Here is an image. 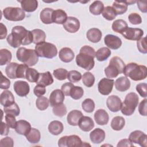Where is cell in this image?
<instances>
[{
	"label": "cell",
	"instance_id": "obj_5",
	"mask_svg": "<svg viewBox=\"0 0 147 147\" xmlns=\"http://www.w3.org/2000/svg\"><path fill=\"white\" fill-rule=\"evenodd\" d=\"M125 67V64L120 57H113L110 60L109 65L104 70L105 74L109 78H116L119 74L123 73Z\"/></svg>",
	"mask_w": 147,
	"mask_h": 147
},
{
	"label": "cell",
	"instance_id": "obj_14",
	"mask_svg": "<svg viewBox=\"0 0 147 147\" xmlns=\"http://www.w3.org/2000/svg\"><path fill=\"white\" fill-rule=\"evenodd\" d=\"M13 88L17 95L21 97L26 96L30 91L29 85L25 81L18 80L15 82Z\"/></svg>",
	"mask_w": 147,
	"mask_h": 147
},
{
	"label": "cell",
	"instance_id": "obj_51",
	"mask_svg": "<svg viewBox=\"0 0 147 147\" xmlns=\"http://www.w3.org/2000/svg\"><path fill=\"white\" fill-rule=\"evenodd\" d=\"M28 68V66L25 64H19L16 71L17 78L25 79L26 72Z\"/></svg>",
	"mask_w": 147,
	"mask_h": 147
},
{
	"label": "cell",
	"instance_id": "obj_43",
	"mask_svg": "<svg viewBox=\"0 0 147 147\" xmlns=\"http://www.w3.org/2000/svg\"><path fill=\"white\" fill-rule=\"evenodd\" d=\"M83 84L87 87H92L95 82V77L90 72H86L82 77Z\"/></svg>",
	"mask_w": 147,
	"mask_h": 147
},
{
	"label": "cell",
	"instance_id": "obj_24",
	"mask_svg": "<svg viewBox=\"0 0 147 147\" xmlns=\"http://www.w3.org/2000/svg\"><path fill=\"white\" fill-rule=\"evenodd\" d=\"M83 116V114L80 111L78 110H72L67 115V122L71 126H78L80 119Z\"/></svg>",
	"mask_w": 147,
	"mask_h": 147
},
{
	"label": "cell",
	"instance_id": "obj_52",
	"mask_svg": "<svg viewBox=\"0 0 147 147\" xmlns=\"http://www.w3.org/2000/svg\"><path fill=\"white\" fill-rule=\"evenodd\" d=\"M137 48L140 52L146 54L147 53V46L146 42V37H141L137 42Z\"/></svg>",
	"mask_w": 147,
	"mask_h": 147
},
{
	"label": "cell",
	"instance_id": "obj_29",
	"mask_svg": "<svg viewBox=\"0 0 147 147\" xmlns=\"http://www.w3.org/2000/svg\"><path fill=\"white\" fill-rule=\"evenodd\" d=\"M48 129L50 133L55 136H57L63 132L64 126L62 122L59 121H53L49 124Z\"/></svg>",
	"mask_w": 147,
	"mask_h": 147
},
{
	"label": "cell",
	"instance_id": "obj_41",
	"mask_svg": "<svg viewBox=\"0 0 147 147\" xmlns=\"http://www.w3.org/2000/svg\"><path fill=\"white\" fill-rule=\"evenodd\" d=\"M40 73L34 68H28L26 72L25 79L32 83H36L38 80Z\"/></svg>",
	"mask_w": 147,
	"mask_h": 147
},
{
	"label": "cell",
	"instance_id": "obj_63",
	"mask_svg": "<svg viewBox=\"0 0 147 147\" xmlns=\"http://www.w3.org/2000/svg\"><path fill=\"white\" fill-rule=\"evenodd\" d=\"M9 133V126L3 122H1V135L7 136Z\"/></svg>",
	"mask_w": 147,
	"mask_h": 147
},
{
	"label": "cell",
	"instance_id": "obj_26",
	"mask_svg": "<svg viewBox=\"0 0 147 147\" xmlns=\"http://www.w3.org/2000/svg\"><path fill=\"white\" fill-rule=\"evenodd\" d=\"M67 13L62 9H57L52 14V21L57 24H63L67 19Z\"/></svg>",
	"mask_w": 147,
	"mask_h": 147
},
{
	"label": "cell",
	"instance_id": "obj_50",
	"mask_svg": "<svg viewBox=\"0 0 147 147\" xmlns=\"http://www.w3.org/2000/svg\"><path fill=\"white\" fill-rule=\"evenodd\" d=\"M53 113L59 117H62L67 113V108L63 103L53 107Z\"/></svg>",
	"mask_w": 147,
	"mask_h": 147
},
{
	"label": "cell",
	"instance_id": "obj_42",
	"mask_svg": "<svg viewBox=\"0 0 147 147\" xmlns=\"http://www.w3.org/2000/svg\"><path fill=\"white\" fill-rule=\"evenodd\" d=\"M102 16L108 21L113 20L117 16V14L115 10L111 6H106L104 7L102 12Z\"/></svg>",
	"mask_w": 147,
	"mask_h": 147
},
{
	"label": "cell",
	"instance_id": "obj_11",
	"mask_svg": "<svg viewBox=\"0 0 147 147\" xmlns=\"http://www.w3.org/2000/svg\"><path fill=\"white\" fill-rule=\"evenodd\" d=\"M146 138L147 136L140 130H135L131 132L129 136V139L132 143L138 144L142 147H146Z\"/></svg>",
	"mask_w": 147,
	"mask_h": 147
},
{
	"label": "cell",
	"instance_id": "obj_33",
	"mask_svg": "<svg viewBox=\"0 0 147 147\" xmlns=\"http://www.w3.org/2000/svg\"><path fill=\"white\" fill-rule=\"evenodd\" d=\"M82 144L83 142L78 136L71 135L66 137V147L82 146Z\"/></svg>",
	"mask_w": 147,
	"mask_h": 147
},
{
	"label": "cell",
	"instance_id": "obj_12",
	"mask_svg": "<svg viewBox=\"0 0 147 147\" xmlns=\"http://www.w3.org/2000/svg\"><path fill=\"white\" fill-rule=\"evenodd\" d=\"M64 29L69 33H75L80 28V22L74 17H68L66 21L63 24Z\"/></svg>",
	"mask_w": 147,
	"mask_h": 147
},
{
	"label": "cell",
	"instance_id": "obj_28",
	"mask_svg": "<svg viewBox=\"0 0 147 147\" xmlns=\"http://www.w3.org/2000/svg\"><path fill=\"white\" fill-rule=\"evenodd\" d=\"M53 82V79L50 72L47 71L44 73H40L38 80L36 83L44 86H48L52 84Z\"/></svg>",
	"mask_w": 147,
	"mask_h": 147
},
{
	"label": "cell",
	"instance_id": "obj_27",
	"mask_svg": "<svg viewBox=\"0 0 147 147\" xmlns=\"http://www.w3.org/2000/svg\"><path fill=\"white\" fill-rule=\"evenodd\" d=\"M102 33L101 31L97 28L90 29L87 33L86 36L87 39L91 42L96 43L99 42L102 38Z\"/></svg>",
	"mask_w": 147,
	"mask_h": 147
},
{
	"label": "cell",
	"instance_id": "obj_44",
	"mask_svg": "<svg viewBox=\"0 0 147 147\" xmlns=\"http://www.w3.org/2000/svg\"><path fill=\"white\" fill-rule=\"evenodd\" d=\"M84 91L82 87L80 86H74L71 90L69 96L75 100L80 99L83 95Z\"/></svg>",
	"mask_w": 147,
	"mask_h": 147
},
{
	"label": "cell",
	"instance_id": "obj_2",
	"mask_svg": "<svg viewBox=\"0 0 147 147\" xmlns=\"http://www.w3.org/2000/svg\"><path fill=\"white\" fill-rule=\"evenodd\" d=\"M95 57V51L93 48L88 45L83 46L79 53L76 57V63L77 65L83 69L90 71L95 65L94 58Z\"/></svg>",
	"mask_w": 147,
	"mask_h": 147
},
{
	"label": "cell",
	"instance_id": "obj_20",
	"mask_svg": "<svg viewBox=\"0 0 147 147\" xmlns=\"http://www.w3.org/2000/svg\"><path fill=\"white\" fill-rule=\"evenodd\" d=\"M78 126L84 131H89L94 127V122L91 118L87 116H83L80 119Z\"/></svg>",
	"mask_w": 147,
	"mask_h": 147
},
{
	"label": "cell",
	"instance_id": "obj_35",
	"mask_svg": "<svg viewBox=\"0 0 147 147\" xmlns=\"http://www.w3.org/2000/svg\"><path fill=\"white\" fill-rule=\"evenodd\" d=\"M104 9V5L102 1H95L89 7V10L91 14L95 16L100 15Z\"/></svg>",
	"mask_w": 147,
	"mask_h": 147
},
{
	"label": "cell",
	"instance_id": "obj_58",
	"mask_svg": "<svg viewBox=\"0 0 147 147\" xmlns=\"http://www.w3.org/2000/svg\"><path fill=\"white\" fill-rule=\"evenodd\" d=\"M1 84H0L1 88L4 89V90L8 89L10 86V81L9 80V79H7L6 77L3 76L1 72Z\"/></svg>",
	"mask_w": 147,
	"mask_h": 147
},
{
	"label": "cell",
	"instance_id": "obj_64",
	"mask_svg": "<svg viewBox=\"0 0 147 147\" xmlns=\"http://www.w3.org/2000/svg\"><path fill=\"white\" fill-rule=\"evenodd\" d=\"M0 26H1V27H0V32H1L0 39L2 40V39H4L6 37L7 31L6 26L4 25L2 23H0Z\"/></svg>",
	"mask_w": 147,
	"mask_h": 147
},
{
	"label": "cell",
	"instance_id": "obj_38",
	"mask_svg": "<svg viewBox=\"0 0 147 147\" xmlns=\"http://www.w3.org/2000/svg\"><path fill=\"white\" fill-rule=\"evenodd\" d=\"M125 124V120L121 116H116L114 117L111 122V128L116 131H119L123 129Z\"/></svg>",
	"mask_w": 147,
	"mask_h": 147
},
{
	"label": "cell",
	"instance_id": "obj_34",
	"mask_svg": "<svg viewBox=\"0 0 147 147\" xmlns=\"http://www.w3.org/2000/svg\"><path fill=\"white\" fill-rule=\"evenodd\" d=\"M111 52L109 48L102 47L95 52V57L99 61L106 60L111 55Z\"/></svg>",
	"mask_w": 147,
	"mask_h": 147
},
{
	"label": "cell",
	"instance_id": "obj_49",
	"mask_svg": "<svg viewBox=\"0 0 147 147\" xmlns=\"http://www.w3.org/2000/svg\"><path fill=\"white\" fill-rule=\"evenodd\" d=\"M3 110H4V112L6 114H11L15 115L16 117L19 115L20 113V107H18V106L16 103H14L8 107H4Z\"/></svg>",
	"mask_w": 147,
	"mask_h": 147
},
{
	"label": "cell",
	"instance_id": "obj_31",
	"mask_svg": "<svg viewBox=\"0 0 147 147\" xmlns=\"http://www.w3.org/2000/svg\"><path fill=\"white\" fill-rule=\"evenodd\" d=\"M33 34V42L38 44L45 41L46 38L45 33L41 29H36L31 31Z\"/></svg>",
	"mask_w": 147,
	"mask_h": 147
},
{
	"label": "cell",
	"instance_id": "obj_55",
	"mask_svg": "<svg viewBox=\"0 0 147 147\" xmlns=\"http://www.w3.org/2000/svg\"><path fill=\"white\" fill-rule=\"evenodd\" d=\"M15 115L11 114H6L5 115V121L7 125L9 126V127L14 129L17 121L15 118Z\"/></svg>",
	"mask_w": 147,
	"mask_h": 147
},
{
	"label": "cell",
	"instance_id": "obj_8",
	"mask_svg": "<svg viewBox=\"0 0 147 147\" xmlns=\"http://www.w3.org/2000/svg\"><path fill=\"white\" fill-rule=\"evenodd\" d=\"M3 14L7 20L11 21H20L25 17L24 11L17 7H7L3 9Z\"/></svg>",
	"mask_w": 147,
	"mask_h": 147
},
{
	"label": "cell",
	"instance_id": "obj_40",
	"mask_svg": "<svg viewBox=\"0 0 147 147\" xmlns=\"http://www.w3.org/2000/svg\"><path fill=\"white\" fill-rule=\"evenodd\" d=\"M19 64L17 63H10L5 68V72L8 78L10 79H16V71Z\"/></svg>",
	"mask_w": 147,
	"mask_h": 147
},
{
	"label": "cell",
	"instance_id": "obj_57",
	"mask_svg": "<svg viewBox=\"0 0 147 147\" xmlns=\"http://www.w3.org/2000/svg\"><path fill=\"white\" fill-rule=\"evenodd\" d=\"M14 145V141L11 137H6L1 140L0 146L1 147H13Z\"/></svg>",
	"mask_w": 147,
	"mask_h": 147
},
{
	"label": "cell",
	"instance_id": "obj_56",
	"mask_svg": "<svg viewBox=\"0 0 147 147\" xmlns=\"http://www.w3.org/2000/svg\"><path fill=\"white\" fill-rule=\"evenodd\" d=\"M33 92L36 96L40 97L45 94L46 89L45 86L41 84H37L34 87Z\"/></svg>",
	"mask_w": 147,
	"mask_h": 147
},
{
	"label": "cell",
	"instance_id": "obj_36",
	"mask_svg": "<svg viewBox=\"0 0 147 147\" xmlns=\"http://www.w3.org/2000/svg\"><path fill=\"white\" fill-rule=\"evenodd\" d=\"M127 4L126 1H115L113 3L112 7L115 10L117 15L123 14L126 12L127 10Z\"/></svg>",
	"mask_w": 147,
	"mask_h": 147
},
{
	"label": "cell",
	"instance_id": "obj_15",
	"mask_svg": "<svg viewBox=\"0 0 147 147\" xmlns=\"http://www.w3.org/2000/svg\"><path fill=\"white\" fill-rule=\"evenodd\" d=\"M64 100V94L61 90L56 89L53 90L49 96V103L51 107H53L63 103Z\"/></svg>",
	"mask_w": 147,
	"mask_h": 147
},
{
	"label": "cell",
	"instance_id": "obj_19",
	"mask_svg": "<svg viewBox=\"0 0 147 147\" xmlns=\"http://www.w3.org/2000/svg\"><path fill=\"white\" fill-rule=\"evenodd\" d=\"M0 103L4 107L14 103V97L12 92L9 90L3 91L0 95Z\"/></svg>",
	"mask_w": 147,
	"mask_h": 147
},
{
	"label": "cell",
	"instance_id": "obj_23",
	"mask_svg": "<svg viewBox=\"0 0 147 147\" xmlns=\"http://www.w3.org/2000/svg\"><path fill=\"white\" fill-rule=\"evenodd\" d=\"M115 87L118 91L124 92L129 89L130 87V82L127 77L121 76L115 80Z\"/></svg>",
	"mask_w": 147,
	"mask_h": 147
},
{
	"label": "cell",
	"instance_id": "obj_9",
	"mask_svg": "<svg viewBox=\"0 0 147 147\" xmlns=\"http://www.w3.org/2000/svg\"><path fill=\"white\" fill-rule=\"evenodd\" d=\"M121 34L127 40L138 41L144 35V31L140 28H127Z\"/></svg>",
	"mask_w": 147,
	"mask_h": 147
},
{
	"label": "cell",
	"instance_id": "obj_45",
	"mask_svg": "<svg viewBox=\"0 0 147 147\" xmlns=\"http://www.w3.org/2000/svg\"><path fill=\"white\" fill-rule=\"evenodd\" d=\"M49 101L47 97L40 96L38 97L36 101V105L37 108L41 111L46 110L49 106Z\"/></svg>",
	"mask_w": 147,
	"mask_h": 147
},
{
	"label": "cell",
	"instance_id": "obj_4",
	"mask_svg": "<svg viewBox=\"0 0 147 147\" xmlns=\"http://www.w3.org/2000/svg\"><path fill=\"white\" fill-rule=\"evenodd\" d=\"M16 57L20 61L28 67L34 65L38 61V56L36 51L25 47H20L17 49Z\"/></svg>",
	"mask_w": 147,
	"mask_h": 147
},
{
	"label": "cell",
	"instance_id": "obj_39",
	"mask_svg": "<svg viewBox=\"0 0 147 147\" xmlns=\"http://www.w3.org/2000/svg\"><path fill=\"white\" fill-rule=\"evenodd\" d=\"M12 55L10 51L7 49H1L0 50V65H4L10 63L11 60Z\"/></svg>",
	"mask_w": 147,
	"mask_h": 147
},
{
	"label": "cell",
	"instance_id": "obj_53",
	"mask_svg": "<svg viewBox=\"0 0 147 147\" xmlns=\"http://www.w3.org/2000/svg\"><path fill=\"white\" fill-rule=\"evenodd\" d=\"M136 90L142 98H146L147 96V84L145 83H142L138 84L136 86Z\"/></svg>",
	"mask_w": 147,
	"mask_h": 147
},
{
	"label": "cell",
	"instance_id": "obj_25",
	"mask_svg": "<svg viewBox=\"0 0 147 147\" xmlns=\"http://www.w3.org/2000/svg\"><path fill=\"white\" fill-rule=\"evenodd\" d=\"M21 3L22 9L26 12L34 11L38 7V1L36 0L18 1Z\"/></svg>",
	"mask_w": 147,
	"mask_h": 147
},
{
	"label": "cell",
	"instance_id": "obj_60",
	"mask_svg": "<svg viewBox=\"0 0 147 147\" xmlns=\"http://www.w3.org/2000/svg\"><path fill=\"white\" fill-rule=\"evenodd\" d=\"M74 85L72 83H69L67 82L64 84H63L61 86V90L63 92V94L66 95V96H69L70 94V91L71 88Z\"/></svg>",
	"mask_w": 147,
	"mask_h": 147
},
{
	"label": "cell",
	"instance_id": "obj_32",
	"mask_svg": "<svg viewBox=\"0 0 147 147\" xmlns=\"http://www.w3.org/2000/svg\"><path fill=\"white\" fill-rule=\"evenodd\" d=\"M26 140L31 144L38 143L41 138V134L38 130L35 128H31L29 132L26 135Z\"/></svg>",
	"mask_w": 147,
	"mask_h": 147
},
{
	"label": "cell",
	"instance_id": "obj_62",
	"mask_svg": "<svg viewBox=\"0 0 147 147\" xmlns=\"http://www.w3.org/2000/svg\"><path fill=\"white\" fill-rule=\"evenodd\" d=\"M137 6L140 10L142 13H146L147 12V2L146 1H137Z\"/></svg>",
	"mask_w": 147,
	"mask_h": 147
},
{
	"label": "cell",
	"instance_id": "obj_3",
	"mask_svg": "<svg viewBox=\"0 0 147 147\" xmlns=\"http://www.w3.org/2000/svg\"><path fill=\"white\" fill-rule=\"evenodd\" d=\"M123 74L134 81L145 79L147 76V68L143 65H138L136 63H130L125 65Z\"/></svg>",
	"mask_w": 147,
	"mask_h": 147
},
{
	"label": "cell",
	"instance_id": "obj_37",
	"mask_svg": "<svg viewBox=\"0 0 147 147\" xmlns=\"http://www.w3.org/2000/svg\"><path fill=\"white\" fill-rule=\"evenodd\" d=\"M112 29L114 32L122 33L127 27V24L123 20L119 19L115 20L112 24Z\"/></svg>",
	"mask_w": 147,
	"mask_h": 147
},
{
	"label": "cell",
	"instance_id": "obj_54",
	"mask_svg": "<svg viewBox=\"0 0 147 147\" xmlns=\"http://www.w3.org/2000/svg\"><path fill=\"white\" fill-rule=\"evenodd\" d=\"M129 22L133 25L140 24L142 22V18L141 16L136 13H132L128 16Z\"/></svg>",
	"mask_w": 147,
	"mask_h": 147
},
{
	"label": "cell",
	"instance_id": "obj_18",
	"mask_svg": "<svg viewBox=\"0 0 147 147\" xmlns=\"http://www.w3.org/2000/svg\"><path fill=\"white\" fill-rule=\"evenodd\" d=\"M96 123L99 125H105L107 124L109 119L108 113L104 109H98L94 115Z\"/></svg>",
	"mask_w": 147,
	"mask_h": 147
},
{
	"label": "cell",
	"instance_id": "obj_1",
	"mask_svg": "<svg viewBox=\"0 0 147 147\" xmlns=\"http://www.w3.org/2000/svg\"><path fill=\"white\" fill-rule=\"evenodd\" d=\"M7 43L13 48H18L21 45H26L33 42L31 31L22 26H16L12 28L11 33L6 38Z\"/></svg>",
	"mask_w": 147,
	"mask_h": 147
},
{
	"label": "cell",
	"instance_id": "obj_13",
	"mask_svg": "<svg viewBox=\"0 0 147 147\" xmlns=\"http://www.w3.org/2000/svg\"><path fill=\"white\" fill-rule=\"evenodd\" d=\"M105 45L111 49L116 50L119 49L122 45L121 39L117 36L109 34L104 38Z\"/></svg>",
	"mask_w": 147,
	"mask_h": 147
},
{
	"label": "cell",
	"instance_id": "obj_47",
	"mask_svg": "<svg viewBox=\"0 0 147 147\" xmlns=\"http://www.w3.org/2000/svg\"><path fill=\"white\" fill-rule=\"evenodd\" d=\"M81 74L76 70H72L68 72L67 79L71 83H76L80 80L82 79Z\"/></svg>",
	"mask_w": 147,
	"mask_h": 147
},
{
	"label": "cell",
	"instance_id": "obj_59",
	"mask_svg": "<svg viewBox=\"0 0 147 147\" xmlns=\"http://www.w3.org/2000/svg\"><path fill=\"white\" fill-rule=\"evenodd\" d=\"M146 105H147V99H145L140 102L138 106V111L141 115H143V116L147 115Z\"/></svg>",
	"mask_w": 147,
	"mask_h": 147
},
{
	"label": "cell",
	"instance_id": "obj_21",
	"mask_svg": "<svg viewBox=\"0 0 147 147\" xmlns=\"http://www.w3.org/2000/svg\"><path fill=\"white\" fill-rule=\"evenodd\" d=\"M59 57L63 62L69 63L74 59L75 54L71 48L64 47L60 49L59 53Z\"/></svg>",
	"mask_w": 147,
	"mask_h": 147
},
{
	"label": "cell",
	"instance_id": "obj_22",
	"mask_svg": "<svg viewBox=\"0 0 147 147\" xmlns=\"http://www.w3.org/2000/svg\"><path fill=\"white\" fill-rule=\"evenodd\" d=\"M90 138L94 144H100L105 138V132L100 128H96L90 133Z\"/></svg>",
	"mask_w": 147,
	"mask_h": 147
},
{
	"label": "cell",
	"instance_id": "obj_6",
	"mask_svg": "<svg viewBox=\"0 0 147 147\" xmlns=\"http://www.w3.org/2000/svg\"><path fill=\"white\" fill-rule=\"evenodd\" d=\"M139 98L137 94L130 92L127 94L125 98L121 108L122 113L127 116L132 115L138 104Z\"/></svg>",
	"mask_w": 147,
	"mask_h": 147
},
{
	"label": "cell",
	"instance_id": "obj_10",
	"mask_svg": "<svg viewBox=\"0 0 147 147\" xmlns=\"http://www.w3.org/2000/svg\"><path fill=\"white\" fill-rule=\"evenodd\" d=\"M114 81L113 79L108 78H103L98 83V89L100 94L103 95H109L113 87Z\"/></svg>",
	"mask_w": 147,
	"mask_h": 147
},
{
	"label": "cell",
	"instance_id": "obj_16",
	"mask_svg": "<svg viewBox=\"0 0 147 147\" xmlns=\"http://www.w3.org/2000/svg\"><path fill=\"white\" fill-rule=\"evenodd\" d=\"M106 105L108 109L112 112H118L121 110L122 102L121 99L117 95H111L106 100Z\"/></svg>",
	"mask_w": 147,
	"mask_h": 147
},
{
	"label": "cell",
	"instance_id": "obj_7",
	"mask_svg": "<svg viewBox=\"0 0 147 147\" xmlns=\"http://www.w3.org/2000/svg\"><path fill=\"white\" fill-rule=\"evenodd\" d=\"M38 57L47 59H52L57 54V49L56 47L50 42H43L37 44L34 49Z\"/></svg>",
	"mask_w": 147,
	"mask_h": 147
},
{
	"label": "cell",
	"instance_id": "obj_48",
	"mask_svg": "<svg viewBox=\"0 0 147 147\" xmlns=\"http://www.w3.org/2000/svg\"><path fill=\"white\" fill-rule=\"evenodd\" d=\"M68 71L64 68H58L53 71V75L59 80H64L67 78Z\"/></svg>",
	"mask_w": 147,
	"mask_h": 147
},
{
	"label": "cell",
	"instance_id": "obj_46",
	"mask_svg": "<svg viewBox=\"0 0 147 147\" xmlns=\"http://www.w3.org/2000/svg\"><path fill=\"white\" fill-rule=\"evenodd\" d=\"M82 107L84 111L88 113H92L95 109L94 102L90 98H87L83 101Z\"/></svg>",
	"mask_w": 147,
	"mask_h": 147
},
{
	"label": "cell",
	"instance_id": "obj_61",
	"mask_svg": "<svg viewBox=\"0 0 147 147\" xmlns=\"http://www.w3.org/2000/svg\"><path fill=\"white\" fill-rule=\"evenodd\" d=\"M117 147H121V146H134L133 144L130 141L129 139H122L120 140L118 144Z\"/></svg>",
	"mask_w": 147,
	"mask_h": 147
},
{
	"label": "cell",
	"instance_id": "obj_17",
	"mask_svg": "<svg viewBox=\"0 0 147 147\" xmlns=\"http://www.w3.org/2000/svg\"><path fill=\"white\" fill-rule=\"evenodd\" d=\"M14 129L18 134L26 136L31 129V125L29 122L21 119L17 121Z\"/></svg>",
	"mask_w": 147,
	"mask_h": 147
},
{
	"label": "cell",
	"instance_id": "obj_30",
	"mask_svg": "<svg viewBox=\"0 0 147 147\" xmlns=\"http://www.w3.org/2000/svg\"><path fill=\"white\" fill-rule=\"evenodd\" d=\"M53 10L49 7L44 8L40 14V18L41 22L45 24H51L52 21V14Z\"/></svg>",
	"mask_w": 147,
	"mask_h": 147
}]
</instances>
